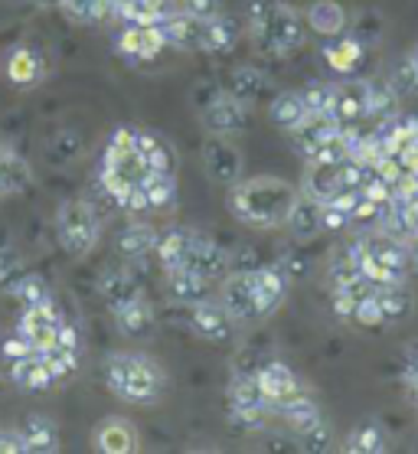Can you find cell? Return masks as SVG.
I'll return each mask as SVG.
<instances>
[{
	"label": "cell",
	"instance_id": "1",
	"mask_svg": "<svg viewBox=\"0 0 418 454\" xmlns=\"http://www.w3.org/2000/svg\"><path fill=\"white\" fill-rule=\"evenodd\" d=\"M297 197L301 193L281 176L235 180L233 190H229V213L245 226L275 229L288 223V213H291Z\"/></svg>",
	"mask_w": 418,
	"mask_h": 454
},
{
	"label": "cell",
	"instance_id": "2",
	"mask_svg": "<svg viewBox=\"0 0 418 454\" xmlns=\"http://www.w3.org/2000/svg\"><path fill=\"white\" fill-rule=\"evenodd\" d=\"M105 382L118 399L134 405H151L163 395L167 376L144 353H112L105 360Z\"/></svg>",
	"mask_w": 418,
	"mask_h": 454
},
{
	"label": "cell",
	"instance_id": "3",
	"mask_svg": "<svg viewBox=\"0 0 418 454\" xmlns=\"http://www.w3.org/2000/svg\"><path fill=\"white\" fill-rule=\"evenodd\" d=\"M248 27H252V36L268 56H288L295 52L297 46H304L307 27L301 20V13L288 4H278V0H258L248 11Z\"/></svg>",
	"mask_w": 418,
	"mask_h": 454
},
{
	"label": "cell",
	"instance_id": "4",
	"mask_svg": "<svg viewBox=\"0 0 418 454\" xmlns=\"http://www.w3.org/2000/svg\"><path fill=\"white\" fill-rule=\"evenodd\" d=\"M56 232H59L62 248L72 258H85L99 246L102 226H99L95 209L85 200H66L59 207V213H56Z\"/></svg>",
	"mask_w": 418,
	"mask_h": 454
},
{
	"label": "cell",
	"instance_id": "5",
	"mask_svg": "<svg viewBox=\"0 0 418 454\" xmlns=\"http://www.w3.org/2000/svg\"><path fill=\"white\" fill-rule=\"evenodd\" d=\"M229 405H233V425L239 428H262L268 412V399L258 386L256 372H239L229 386Z\"/></svg>",
	"mask_w": 418,
	"mask_h": 454
},
{
	"label": "cell",
	"instance_id": "6",
	"mask_svg": "<svg viewBox=\"0 0 418 454\" xmlns=\"http://www.w3.org/2000/svg\"><path fill=\"white\" fill-rule=\"evenodd\" d=\"M157 27H161L167 46L190 52H209V20H200V17L186 11H170Z\"/></svg>",
	"mask_w": 418,
	"mask_h": 454
},
{
	"label": "cell",
	"instance_id": "7",
	"mask_svg": "<svg viewBox=\"0 0 418 454\" xmlns=\"http://www.w3.org/2000/svg\"><path fill=\"white\" fill-rule=\"evenodd\" d=\"M203 124L213 135H242L248 128V105L239 102L233 92H213L203 105Z\"/></svg>",
	"mask_w": 418,
	"mask_h": 454
},
{
	"label": "cell",
	"instance_id": "8",
	"mask_svg": "<svg viewBox=\"0 0 418 454\" xmlns=\"http://www.w3.org/2000/svg\"><path fill=\"white\" fill-rule=\"evenodd\" d=\"M203 164L213 184L233 186L242 176V151L225 135H209L203 145Z\"/></svg>",
	"mask_w": 418,
	"mask_h": 454
},
{
	"label": "cell",
	"instance_id": "9",
	"mask_svg": "<svg viewBox=\"0 0 418 454\" xmlns=\"http://www.w3.org/2000/svg\"><path fill=\"white\" fill-rule=\"evenodd\" d=\"M59 324H62V317H59V310H56V304L46 301V304H36V308H23V317H20V324H17V333L30 343L33 353H40V350H46V347L56 343Z\"/></svg>",
	"mask_w": 418,
	"mask_h": 454
},
{
	"label": "cell",
	"instance_id": "10",
	"mask_svg": "<svg viewBox=\"0 0 418 454\" xmlns=\"http://www.w3.org/2000/svg\"><path fill=\"white\" fill-rule=\"evenodd\" d=\"M256 380H258V386H262V393H265V399H268V409H275V412H281L285 405H291L295 399L304 395L297 376L288 370L285 363H265V366L256 372Z\"/></svg>",
	"mask_w": 418,
	"mask_h": 454
},
{
	"label": "cell",
	"instance_id": "11",
	"mask_svg": "<svg viewBox=\"0 0 418 454\" xmlns=\"http://www.w3.org/2000/svg\"><path fill=\"white\" fill-rule=\"evenodd\" d=\"M223 308L233 314L235 324H252L258 320L256 310V275L252 271H235L223 281Z\"/></svg>",
	"mask_w": 418,
	"mask_h": 454
},
{
	"label": "cell",
	"instance_id": "12",
	"mask_svg": "<svg viewBox=\"0 0 418 454\" xmlns=\"http://www.w3.org/2000/svg\"><path fill=\"white\" fill-rule=\"evenodd\" d=\"M190 324H193V331L209 343H229L235 337V324L233 314L223 308V301L216 304V301H200L193 304V314H190Z\"/></svg>",
	"mask_w": 418,
	"mask_h": 454
},
{
	"label": "cell",
	"instance_id": "13",
	"mask_svg": "<svg viewBox=\"0 0 418 454\" xmlns=\"http://www.w3.org/2000/svg\"><path fill=\"white\" fill-rule=\"evenodd\" d=\"M340 131H343V124H340L334 114H311V112H307L304 121L295 124L288 135H291V145H295L297 154H304L307 160H311L317 147L324 145L327 137L340 135Z\"/></svg>",
	"mask_w": 418,
	"mask_h": 454
},
{
	"label": "cell",
	"instance_id": "14",
	"mask_svg": "<svg viewBox=\"0 0 418 454\" xmlns=\"http://www.w3.org/2000/svg\"><path fill=\"white\" fill-rule=\"evenodd\" d=\"M134 151L144 157V164H147L151 174H157V176H174L177 174L174 151H170V145H167L157 131L138 128V131H134Z\"/></svg>",
	"mask_w": 418,
	"mask_h": 454
},
{
	"label": "cell",
	"instance_id": "15",
	"mask_svg": "<svg viewBox=\"0 0 418 454\" xmlns=\"http://www.w3.org/2000/svg\"><path fill=\"white\" fill-rule=\"evenodd\" d=\"M167 46L161 27H138V23H128L118 36V50L128 56V59H157Z\"/></svg>",
	"mask_w": 418,
	"mask_h": 454
},
{
	"label": "cell",
	"instance_id": "16",
	"mask_svg": "<svg viewBox=\"0 0 418 454\" xmlns=\"http://www.w3.org/2000/svg\"><path fill=\"white\" fill-rule=\"evenodd\" d=\"M359 248H363L367 255L379 258V262L389 265V269H396V271H408V262H412V252H408L406 239L389 236V232H383V229L359 239Z\"/></svg>",
	"mask_w": 418,
	"mask_h": 454
},
{
	"label": "cell",
	"instance_id": "17",
	"mask_svg": "<svg viewBox=\"0 0 418 454\" xmlns=\"http://www.w3.org/2000/svg\"><path fill=\"white\" fill-rule=\"evenodd\" d=\"M252 275H256V310H258V320H262L281 308V301L288 294V278L285 271L275 269V265L256 269Z\"/></svg>",
	"mask_w": 418,
	"mask_h": 454
},
{
	"label": "cell",
	"instance_id": "18",
	"mask_svg": "<svg viewBox=\"0 0 418 454\" xmlns=\"http://www.w3.org/2000/svg\"><path fill=\"white\" fill-rule=\"evenodd\" d=\"M367 98H369V82L363 79H353V82H340L337 92H334V118H337L343 128L347 124H357L359 118H367Z\"/></svg>",
	"mask_w": 418,
	"mask_h": 454
},
{
	"label": "cell",
	"instance_id": "19",
	"mask_svg": "<svg viewBox=\"0 0 418 454\" xmlns=\"http://www.w3.org/2000/svg\"><path fill=\"white\" fill-rule=\"evenodd\" d=\"M196 239H200V232H193V229H170L167 236L157 239V262H161V269H186Z\"/></svg>",
	"mask_w": 418,
	"mask_h": 454
},
{
	"label": "cell",
	"instance_id": "20",
	"mask_svg": "<svg viewBox=\"0 0 418 454\" xmlns=\"http://www.w3.org/2000/svg\"><path fill=\"white\" fill-rule=\"evenodd\" d=\"M43 75H46V62L36 50L30 46H17L11 50L7 56V79H11L17 89H33V85L43 82Z\"/></svg>",
	"mask_w": 418,
	"mask_h": 454
},
{
	"label": "cell",
	"instance_id": "21",
	"mask_svg": "<svg viewBox=\"0 0 418 454\" xmlns=\"http://www.w3.org/2000/svg\"><path fill=\"white\" fill-rule=\"evenodd\" d=\"M95 448L105 454H131L138 451V428L128 419H105L95 428Z\"/></svg>",
	"mask_w": 418,
	"mask_h": 454
},
{
	"label": "cell",
	"instance_id": "22",
	"mask_svg": "<svg viewBox=\"0 0 418 454\" xmlns=\"http://www.w3.org/2000/svg\"><path fill=\"white\" fill-rule=\"evenodd\" d=\"M288 229H291V236L307 242V239H317L324 232V203H317L311 197H297L291 213H288Z\"/></svg>",
	"mask_w": 418,
	"mask_h": 454
},
{
	"label": "cell",
	"instance_id": "23",
	"mask_svg": "<svg viewBox=\"0 0 418 454\" xmlns=\"http://www.w3.org/2000/svg\"><path fill=\"white\" fill-rule=\"evenodd\" d=\"M33 184V170L27 157H20L11 145H0V197L23 193Z\"/></svg>",
	"mask_w": 418,
	"mask_h": 454
},
{
	"label": "cell",
	"instance_id": "24",
	"mask_svg": "<svg viewBox=\"0 0 418 454\" xmlns=\"http://www.w3.org/2000/svg\"><path fill=\"white\" fill-rule=\"evenodd\" d=\"M186 269L200 271L203 278L216 281L223 278V275H229V252H225L223 246H216L213 239H196L193 252H190V262H186Z\"/></svg>",
	"mask_w": 418,
	"mask_h": 454
},
{
	"label": "cell",
	"instance_id": "25",
	"mask_svg": "<svg viewBox=\"0 0 418 454\" xmlns=\"http://www.w3.org/2000/svg\"><path fill=\"white\" fill-rule=\"evenodd\" d=\"M174 11L170 0H114L112 13L122 17L124 23H138V27H157V23Z\"/></svg>",
	"mask_w": 418,
	"mask_h": 454
},
{
	"label": "cell",
	"instance_id": "26",
	"mask_svg": "<svg viewBox=\"0 0 418 454\" xmlns=\"http://www.w3.org/2000/svg\"><path fill=\"white\" fill-rule=\"evenodd\" d=\"M11 380L17 382L20 389H27V393H46L52 382H56V376H52V370L43 363L40 353H30V356L11 363Z\"/></svg>",
	"mask_w": 418,
	"mask_h": 454
},
{
	"label": "cell",
	"instance_id": "27",
	"mask_svg": "<svg viewBox=\"0 0 418 454\" xmlns=\"http://www.w3.org/2000/svg\"><path fill=\"white\" fill-rule=\"evenodd\" d=\"M340 190H343V184H340V164H317V160L307 164L304 197L317 200V203H327V200L337 197Z\"/></svg>",
	"mask_w": 418,
	"mask_h": 454
},
{
	"label": "cell",
	"instance_id": "28",
	"mask_svg": "<svg viewBox=\"0 0 418 454\" xmlns=\"http://www.w3.org/2000/svg\"><path fill=\"white\" fill-rule=\"evenodd\" d=\"M114 320H118V331L124 337H151L154 333V310L141 294L122 308H114Z\"/></svg>",
	"mask_w": 418,
	"mask_h": 454
},
{
	"label": "cell",
	"instance_id": "29",
	"mask_svg": "<svg viewBox=\"0 0 418 454\" xmlns=\"http://www.w3.org/2000/svg\"><path fill=\"white\" fill-rule=\"evenodd\" d=\"M167 288L184 304H200V301L209 298V278H203L193 269H170L167 271Z\"/></svg>",
	"mask_w": 418,
	"mask_h": 454
},
{
	"label": "cell",
	"instance_id": "30",
	"mask_svg": "<svg viewBox=\"0 0 418 454\" xmlns=\"http://www.w3.org/2000/svg\"><path fill=\"white\" fill-rule=\"evenodd\" d=\"M307 27L320 36H340L347 30V11L334 0H314L307 11Z\"/></svg>",
	"mask_w": 418,
	"mask_h": 454
},
{
	"label": "cell",
	"instance_id": "31",
	"mask_svg": "<svg viewBox=\"0 0 418 454\" xmlns=\"http://www.w3.org/2000/svg\"><path fill=\"white\" fill-rule=\"evenodd\" d=\"M23 438H27V448L30 451H59V428H56V422L52 419H46V415H30L27 422H23Z\"/></svg>",
	"mask_w": 418,
	"mask_h": 454
},
{
	"label": "cell",
	"instance_id": "32",
	"mask_svg": "<svg viewBox=\"0 0 418 454\" xmlns=\"http://www.w3.org/2000/svg\"><path fill=\"white\" fill-rule=\"evenodd\" d=\"M229 92L245 105L258 102V98L268 92V75L252 69V66H239L233 73V79H229Z\"/></svg>",
	"mask_w": 418,
	"mask_h": 454
},
{
	"label": "cell",
	"instance_id": "33",
	"mask_svg": "<svg viewBox=\"0 0 418 454\" xmlns=\"http://www.w3.org/2000/svg\"><path fill=\"white\" fill-rule=\"evenodd\" d=\"M376 298H379V304H383L386 324H396V320L412 317V310H415V298L408 294L406 281H398V285H386V288H376Z\"/></svg>",
	"mask_w": 418,
	"mask_h": 454
},
{
	"label": "cell",
	"instance_id": "34",
	"mask_svg": "<svg viewBox=\"0 0 418 454\" xmlns=\"http://www.w3.org/2000/svg\"><path fill=\"white\" fill-rule=\"evenodd\" d=\"M268 114H272V121H275L281 131H291L295 124L304 121L307 105H304V98H301V92H281L272 98Z\"/></svg>",
	"mask_w": 418,
	"mask_h": 454
},
{
	"label": "cell",
	"instance_id": "35",
	"mask_svg": "<svg viewBox=\"0 0 418 454\" xmlns=\"http://www.w3.org/2000/svg\"><path fill=\"white\" fill-rule=\"evenodd\" d=\"M363 50H367V46H363L357 36H347V40L324 46V56H327V62H330V69H334V73L350 75L359 62H363Z\"/></svg>",
	"mask_w": 418,
	"mask_h": 454
},
{
	"label": "cell",
	"instance_id": "36",
	"mask_svg": "<svg viewBox=\"0 0 418 454\" xmlns=\"http://www.w3.org/2000/svg\"><path fill=\"white\" fill-rule=\"evenodd\" d=\"M157 248V232L151 226H144V223H131V226L124 229L122 236H118V252L124 258H144L147 252Z\"/></svg>",
	"mask_w": 418,
	"mask_h": 454
},
{
	"label": "cell",
	"instance_id": "37",
	"mask_svg": "<svg viewBox=\"0 0 418 454\" xmlns=\"http://www.w3.org/2000/svg\"><path fill=\"white\" fill-rule=\"evenodd\" d=\"M141 291H138V281L128 275V271H108L102 278V298L108 301V308H122V304H128L131 298H138Z\"/></svg>",
	"mask_w": 418,
	"mask_h": 454
},
{
	"label": "cell",
	"instance_id": "38",
	"mask_svg": "<svg viewBox=\"0 0 418 454\" xmlns=\"http://www.w3.org/2000/svg\"><path fill=\"white\" fill-rule=\"evenodd\" d=\"M367 114L376 121H389L398 114V95L392 92L389 82H369V98H367Z\"/></svg>",
	"mask_w": 418,
	"mask_h": 454
},
{
	"label": "cell",
	"instance_id": "39",
	"mask_svg": "<svg viewBox=\"0 0 418 454\" xmlns=\"http://www.w3.org/2000/svg\"><path fill=\"white\" fill-rule=\"evenodd\" d=\"M141 193H144V207H147V209H167L177 200L174 176H157V174H151L141 184Z\"/></svg>",
	"mask_w": 418,
	"mask_h": 454
},
{
	"label": "cell",
	"instance_id": "40",
	"mask_svg": "<svg viewBox=\"0 0 418 454\" xmlns=\"http://www.w3.org/2000/svg\"><path fill=\"white\" fill-rule=\"evenodd\" d=\"M79 154H82V137L75 135V131H69V128L56 131V135L50 137V145H46V157H50V164H56V167L72 164Z\"/></svg>",
	"mask_w": 418,
	"mask_h": 454
},
{
	"label": "cell",
	"instance_id": "41",
	"mask_svg": "<svg viewBox=\"0 0 418 454\" xmlns=\"http://www.w3.org/2000/svg\"><path fill=\"white\" fill-rule=\"evenodd\" d=\"M62 11L75 23H102L112 13V0H62Z\"/></svg>",
	"mask_w": 418,
	"mask_h": 454
},
{
	"label": "cell",
	"instance_id": "42",
	"mask_svg": "<svg viewBox=\"0 0 418 454\" xmlns=\"http://www.w3.org/2000/svg\"><path fill=\"white\" fill-rule=\"evenodd\" d=\"M40 356L52 370L56 380H62V376H69V372L79 370V350H69V347H62V343H52V347L40 350Z\"/></svg>",
	"mask_w": 418,
	"mask_h": 454
},
{
	"label": "cell",
	"instance_id": "43",
	"mask_svg": "<svg viewBox=\"0 0 418 454\" xmlns=\"http://www.w3.org/2000/svg\"><path fill=\"white\" fill-rule=\"evenodd\" d=\"M383 448H386V438H383V432H379V425H373V422L353 428L347 438V451L376 454V451H383Z\"/></svg>",
	"mask_w": 418,
	"mask_h": 454
},
{
	"label": "cell",
	"instance_id": "44",
	"mask_svg": "<svg viewBox=\"0 0 418 454\" xmlns=\"http://www.w3.org/2000/svg\"><path fill=\"white\" fill-rule=\"evenodd\" d=\"M13 298L20 301L23 308H36V304H46V301H52L50 294V285L40 278V275H23V281L17 285V291H13Z\"/></svg>",
	"mask_w": 418,
	"mask_h": 454
},
{
	"label": "cell",
	"instance_id": "45",
	"mask_svg": "<svg viewBox=\"0 0 418 454\" xmlns=\"http://www.w3.org/2000/svg\"><path fill=\"white\" fill-rule=\"evenodd\" d=\"M334 92H337V85L311 82L304 92H301V98H304L307 112L311 114H330L334 112Z\"/></svg>",
	"mask_w": 418,
	"mask_h": 454
},
{
	"label": "cell",
	"instance_id": "46",
	"mask_svg": "<svg viewBox=\"0 0 418 454\" xmlns=\"http://www.w3.org/2000/svg\"><path fill=\"white\" fill-rule=\"evenodd\" d=\"M353 320H357L359 327H379V324H386V314H383V304H379L376 291H369V294H363V298L357 301Z\"/></svg>",
	"mask_w": 418,
	"mask_h": 454
},
{
	"label": "cell",
	"instance_id": "47",
	"mask_svg": "<svg viewBox=\"0 0 418 454\" xmlns=\"http://www.w3.org/2000/svg\"><path fill=\"white\" fill-rule=\"evenodd\" d=\"M383 13L379 11H363L357 17V27H353V36H357L363 46H373V43L383 40Z\"/></svg>",
	"mask_w": 418,
	"mask_h": 454
},
{
	"label": "cell",
	"instance_id": "48",
	"mask_svg": "<svg viewBox=\"0 0 418 454\" xmlns=\"http://www.w3.org/2000/svg\"><path fill=\"white\" fill-rule=\"evenodd\" d=\"M389 85H392V92L398 95V98H408V95H418V73L412 62H398L396 69H392V75H389Z\"/></svg>",
	"mask_w": 418,
	"mask_h": 454
},
{
	"label": "cell",
	"instance_id": "49",
	"mask_svg": "<svg viewBox=\"0 0 418 454\" xmlns=\"http://www.w3.org/2000/svg\"><path fill=\"white\" fill-rule=\"evenodd\" d=\"M23 275H27V269H23L20 258L13 255V252H0V291L13 294L17 285L23 281Z\"/></svg>",
	"mask_w": 418,
	"mask_h": 454
},
{
	"label": "cell",
	"instance_id": "50",
	"mask_svg": "<svg viewBox=\"0 0 418 454\" xmlns=\"http://www.w3.org/2000/svg\"><path fill=\"white\" fill-rule=\"evenodd\" d=\"M235 36H239V30L225 20L223 13L209 20V52H225L235 43Z\"/></svg>",
	"mask_w": 418,
	"mask_h": 454
},
{
	"label": "cell",
	"instance_id": "51",
	"mask_svg": "<svg viewBox=\"0 0 418 454\" xmlns=\"http://www.w3.org/2000/svg\"><path fill=\"white\" fill-rule=\"evenodd\" d=\"M330 442H334V434H330V425H327L324 419L317 425H311L307 432H301V444H304L307 451H327Z\"/></svg>",
	"mask_w": 418,
	"mask_h": 454
},
{
	"label": "cell",
	"instance_id": "52",
	"mask_svg": "<svg viewBox=\"0 0 418 454\" xmlns=\"http://www.w3.org/2000/svg\"><path fill=\"white\" fill-rule=\"evenodd\" d=\"M379 213H383V207H379L376 200H369L359 193L357 207L350 209V223H379Z\"/></svg>",
	"mask_w": 418,
	"mask_h": 454
},
{
	"label": "cell",
	"instance_id": "53",
	"mask_svg": "<svg viewBox=\"0 0 418 454\" xmlns=\"http://www.w3.org/2000/svg\"><path fill=\"white\" fill-rule=\"evenodd\" d=\"M0 451L4 454H27V438L23 432H13V428H0Z\"/></svg>",
	"mask_w": 418,
	"mask_h": 454
},
{
	"label": "cell",
	"instance_id": "54",
	"mask_svg": "<svg viewBox=\"0 0 418 454\" xmlns=\"http://www.w3.org/2000/svg\"><path fill=\"white\" fill-rule=\"evenodd\" d=\"M184 11L193 13V17H200V20H213V17H219V0H184Z\"/></svg>",
	"mask_w": 418,
	"mask_h": 454
},
{
	"label": "cell",
	"instance_id": "55",
	"mask_svg": "<svg viewBox=\"0 0 418 454\" xmlns=\"http://www.w3.org/2000/svg\"><path fill=\"white\" fill-rule=\"evenodd\" d=\"M0 353H4V356H7V360H23V356H30L33 353V347L27 340H23L20 333H17V337H11V340H4L0 343Z\"/></svg>",
	"mask_w": 418,
	"mask_h": 454
},
{
	"label": "cell",
	"instance_id": "56",
	"mask_svg": "<svg viewBox=\"0 0 418 454\" xmlns=\"http://www.w3.org/2000/svg\"><path fill=\"white\" fill-rule=\"evenodd\" d=\"M350 226V213L324 203V232H340V229Z\"/></svg>",
	"mask_w": 418,
	"mask_h": 454
},
{
	"label": "cell",
	"instance_id": "57",
	"mask_svg": "<svg viewBox=\"0 0 418 454\" xmlns=\"http://www.w3.org/2000/svg\"><path fill=\"white\" fill-rule=\"evenodd\" d=\"M353 308H357V298H350L347 291H334V310H337V317L353 320Z\"/></svg>",
	"mask_w": 418,
	"mask_h": 454
},
{
	"label": "cell",
	"instance_id": "58",
	"mask_svg": "<svg viewBox=\"0 0 418 454\" xmlns=\"http://www.w3.org/2000/svg\"><path fill=\"white\" fill-rule=\"evenodd\" d=\"M56 343L69 347V350H79V331H75L72 324H66V320H62V324H59V333H56Z\"/></svg>",
	"mask_w": 418,
	"mask_h": 454
},
{
	"label": "cell",
	"instance_id": "59",
	"mask_svg": "<svg viewBox=\"0 0 418 454\" xmlns=\"http://www.w3.org/2000/svg\"><path fill=\"white\" fill-rule=\"evenodd\" d=\"M408 386H412V393H415V399H418V356L412 363H408Z\"/></svg>",
	"mask_w": 418,
	"mask_h": 454
},
{
	"label": "cell",
	"instance_id": "60",
	"mask_svg": "<svg viewBox=\"0 0 418 454\" xmlns=\"http://www.w3.org/2000/svg\"><path fill=\"white\" fill-rule=\"evenodd\" d=\"M36 7H62V0H33Z\"/></svg>",
	"mask_w": 418,
	"mask_h": 454
},
{
	"label": "cell",
	"instance_id": "61",
	"mask_svg": "<svg viewBox=\"0 0 418 454\" xmlns=\"http://www.w3.org/2000/svg\"><path fill=\"white\" fill-rule=\"evenodd\" d=\"M408 62H412V66H415V73H418V46L412 52H408Z\"/></svg>",
	"mask_w": 418,
	"mask_h": 454
},
{
	"label": "cell",
	"instance_id": "62",
	"mask_svg": "<svg viewBox=\"0 0 418 454\" xmlns=\"http://www.w3.org/2000/svg\"><path fill=\"white\" fill-rule=\"evenodd\" d=\"M112 4H114V0H112Z\"/></svg>",
	"mask_w": 418,
	"mask_h": 454
}]
</instances>
